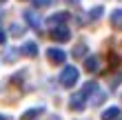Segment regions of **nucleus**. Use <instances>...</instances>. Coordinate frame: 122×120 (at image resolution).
Here are the masks:
<instances>
[{"label": "nucleus", "instance_id": "obj_1", "mask_svg": "<svg viewBox=\"0 0 122 120\" xmlns=\"http://www.w3.org/2000/svg\"><path fill=\"white\" fill-rule=\"evenodd\" d=\"M78 78H80V71H78V67L73 65H64V69L60 71V84L62 87H73V84L78 82Z\"/></svg>", "mask_w": 122, "mask_h": 120}, {"label": "nucleus", "instance_id": "obj_2", "mask_svg": "<svg viewBox=\"0 0 122 120\" xmlns=\"http://www.w3.org/2000/svg\"><path fill=\"white\" fill-rule=\"evenodd\" d=\"M87 94L84 91H78V94H73L69 98V107H71V111H82L84 107H87Z\"/></svg>", "mask_w": 122, "mask_h": 120}, {"label": "nucleus", "instance_id": "obj_3", "mask_svg": "<svg viewBox=\"0 0 122 120\" xmlns=\"http://www.w3.org/2000/svg\"><path fill=\"white\" fill-rule=\"evenodd\" d=\"M47 58H49V62H53V65H64L67 51H62L60 47H49L47 49Z\"/></svg>", "mask_w": 122, "mask_h": 120}, {"label": "nucleus", "instance_id": "obj_4", "mask_svg": "<svg viewBox=\"0 0 122 120\" xmlns=\"http://www.w3.org/2000/svg\"><path fill=\"white\" fill-rule=\"evenodd\" d=\"M49 36H51L56 42H67V40H71V31H69L64 25H60V27H53Z\"/></svg>", "mask_w": 122, "mask_h": 120}, {"label": "nucleus", "instance_id": "obj_5", "mask_svg": "<svg viewBox=\"0 0 122 120\" xmlns=\"http://www.w3.org/2000/svg\"><path fill=\"white\" fill-rule=\"evenodd\" d=\"M67 20H69V13H67V11H58V13H53V16H49V18H47V25L53 29V27L64 25Z\"/></svg>", "mask_w": 122, "mask_h": 120}, {"label": "nucleus", "instance_id": "obj_6", "mask_svg": "<svg viewBox=\"0 0 122 120\" xmlns=\"http://www.w3.org/2000/svg\"><path fill=\"white\" fill-rule=\"evenodd\" d=\"M22 16H25V20H27V25L33 27V29H40V27H42V20L38 18V13H33V11H25Z\"/></svg>", "mask_w": 122, "mask_h": 120}, {"label": "nucleus", "instance_id": "obj_7", "mask_svg": "<svg viewBox=\"0 0 122 120\" xmlns=\"http://www.w3.org/2000/svg\"><path fill=\"white\" fill-rule=\"evenodd\" d=\"M22 53H25V56H29V58H36V56H38V45H36L33 40L25 42V45H22Z\"/></svg>", "mask_w": 122, "mask_h": 120}, {"label": "nucleus", "instance_id": "obj_8", "mask_svg": "<svg viewBox=\"0 0 122 120\" xmlns=\"http://www.w3.org/2000/svg\"><path fill=\"white\" fill-rule=\"evenodd\" d=\"M111 27L118 29V31H122V9L111 11Z\"/></svg>", "mask_w": 122, "mask_h": 120}, {"label": "nucleus", "instance_id": "obj_9", "mask_svg": "<svg viewBox=\"0 0 122 120\" xmlns=\"http://www.w3.org/2000/svg\"><path fill=\"white\" fill-rule=\"evenodd\" d=\"M45 114V107H36V109H27L25 114H22V120H36L38 116Z\"/></svg>", "mask_w": 122, "mask_h": 120}, {"label": "nucleus", "instance_id": "obj_10", "mask_svg": "<svg viewBox=\"0 0 122 120\" xmlns=\"http://www.w3.org/2000/svg\"><path fill=\"white\" fill-rule=\"evenodd\" d=\"M98 67H100V60L96 56H89V58L84 60V69H87V71H98Z\"/></svg>", "mask_w": 122, "mask_h": 120}, {"label": "nucleus", "instance_id": "obj_11", "mask_svg": "<svg viewBox=\"0 0 122 120\" xmlns=\"http://www.w3.org/2000/svg\"><path fill=\"white\" fill-rule=\"evenodd\" d=\"M118 118H120V109L118 107H109L102 114V120H118Z\"/></svg>", "mask_w": 122, "mask_h": 120}, {"label": "nucleus", "instance_id": "obj_12", "mask_svg": "<svg viewBox=\"0 0 122 120\" xmlns=\"http://www.w3.org/2000/svg\"><path fill=\"white\" fill-rule=\"evenodd\" d=\"M104 100H107V94H104V91H100V89L93 91V104H100V102H104Z\"/></svg>", "mask_w": 122, "mask_h": 120}, {"label": "nucleus", "instance_id": "obj_13", "mask_svg": "<svg viewBox=\"0 0 122 120\" xmlns=\"http://www.w3.org/2000/svg\"><path fill=\"white\" fill-rule=\"evenodd\" d=\"M16 58H18V49H9V51L5 53V60H7V62H13Z\"/></svg>", "mask_w": 122, "mask_h": 120}, {"label": "nucleus", "instance_id": "obj_14", "mask_svg": "<svg viewBox=\"0 0 122 120\" xmlns=\"http://www.w3.org/2000/svg\"><path fill=\"white\" fill-rule=\"evenodd\" d=\"M84 51H87V47H84V45H76V49H73V58H82Z\"/></svg>", "mask_w": 122, "mask_h": 120}, {"label": "nucleus", "instance_id": "obj_15", "mask_svg": "<svg viewBox=\"0 0 122 120\" xmlns=\"http://www.w3.org/2000/svg\"><path fill=\"white\" fill-rule=\"evenodd\" d=\"M51 2H53V0H33V5L38 7V9H42V7H49Z\"/></svg>", "mask_w": 122, "mask_h": 120}, {"label": "nucleus", "instance_id": "obj_16", "mask_svg": "<svg viewBox=\"0 0 122 120\" xmlns=\"http://www.w3.org/2000/svg\"><path fill=\"white\" fill-rule=\"evenodd\" d=\"M100 13H102V7H96V9H91V13H89V16H91V20H96Z\"/></svg>", "mask_w": 122, "mask_h": 120}, {"label": "nucleus", "instance_id": "obj_17", "mask_svg": "<svg viewBox=\"0 0 122 120\" xmlns=\"http://www.w3.org/2000/svg\"><path fill=\"white\" fill-rule=\"evenodd\" d=\"M11 36H22V27H18V25H11Z\"/></svg>", "mask_w": 122, "mask_h": 120}, {"label": "nucleus", "instance_id": "obj_18", "mask_svg": "<svg viewBox=\"0 0 122 120\" xmlns=\"http://www.w3.org/2000/svg\"><path fill=\"white\" fill-rule=\"evenodd\" d=\"M5 40H7V33L0 29V45H5Z\"/></svg>", "mask_w": 122, "mask_h": 120}, {"label": "nucleus", "instance_id": "obj_19", "mask_svg": "<svg viewBox=\"0 0 122 120\" xmlns=\"http://www.w3.org/2000/svg\"><path fill=\"white\" fill-rule=\"evenodd\" d=\"M64 2H69V5H78L80 0H64Z\"/></svg>", "mask_w": 122, "mask_h": 120}, {"label": "nucleus", "instance_id": "obj_20", "mask_svg": "<svg viewBox=\"0 0 122 120\" xmlns=\"http://www.w3.org/2000/svg\"><path fill=\"white\" fill-rule=\"evenodd\" d=\"M0 120H7V118H5V116H2V114H0Z\"/></svg>", "mask_w": 122, "mask_h": 120}, {"label": "nucleus", "instance_id": "obj_21", "mask_svg": "<svg viewBox=\"0 0 122 120\" xmlns=\"http://www.w3.org/2000/svg\"><path fill=\"white\" fill-rule=\"evenodd\" d=\"M0 2H5V0H0Z\"/></svg>", "mask_w": 122, "mask_h": 120}, {"label": "nucleus", "instance_id": "obj_22", "mask_svg": "<svg viewBox=\"0 0 122 120\" xmlns=\"http://www.w3.org/2000/svg\"><path fill=\"white\" fill-rule=\"evenodd\" d=\"M118 120H120V118H118Z\"/></svg>", "mask_w": 122, "mask_h": 120}]
</instances>
